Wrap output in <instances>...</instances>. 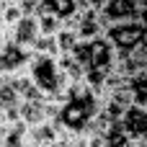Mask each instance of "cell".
<instances>
[{"label":"cell","mask_w":147,"mask_h":147,"mask_svg":"<svg viewBox=\"0 0 147 147\" xmlns=\"http://www.w3.org/2000/svg\"><path fill=\"white\" fill-rule=\"evenodd\" d=\"M96 111H98V93L85 80H75L59 96V109H57L54 124L62 132L80 134L90 124V119L96 116Z\"/></svg>","instance_id":"cell-1"},{"label":"cell","mask_w":147,"mask_h":147,"mask_svg":"<svg viewBox=\"0 0 147 147\" xmlns=\"http://www.w3.org/2000/svg\"><path fill=\"white\" fill-rule=\"evenodd\" d=\"M0 3H3V0H0Z\"/></svg>","instance_id":"cell-16"},{"label":"cell","mask_w":147,"mask_h":147,"mask_svg":"<svg viewBox=\"0 0 147 147\" xmlns=\"http://www.w3.org/2000/svg\"><path fill=\"white\" fill-rule=\"evenodd\" d=\"M127 88L132 93V103L147 106V70H140L127 78Z\"/></svg>","instance_id":"cell-11"},{"label":"cell","mask_w":147,"mask_h":147,"mask_svg":"<svg viewBox=\"0 0 147 147\" xmlns=\"http://www.w3.org/2000/svg\"><path fill=\"white\" fill-rule=\"evenodd\" d=\"M26 75L31 78L34 88L41 96H47V98H57L59 101L62 90L67 88V80L62 78V72L57 67V57H52V54L31 52L28 65H26Z\"/></svg>","instance_id":"cell-2"},{"label":"cell","mask_w":147,"mask_h":147,"mask_svg":"<svg viewBox=\"0 0 147 147\" xmlns=\"http://www.w3.org/2000/svg\"><path fill=\"white\" fill-rule=\"evenodd\" d=\"M59 129L54 121H39L26 127V145H57Z\"/></svg>","instance_id":"cell-9"},{"label":"cell","mask_w":147,"mask_h":147,"mask_svg":"<svg viewBox=\"0 0 147 147\" xmlns=\"http://www.w3.org/2000/svg\"><path fill=\"white\" fill-rule=\"evenodd\" d=\"M119 127L127 132L129 147H147V106L129 103L119 116Z\"/></svg>","instance_id":"cell-5"},{"label":"cell","mask_w":147,"mask_h":147,"mask_svg":"<svg viewBox=\"0 0 147 147\" xmlns=\"http://www.w3.org/2000/svg\"><path fill=\"white\" fill-rule=\"evenodd\" d=\"M116 65V49L109 44V39L103 34L90 39V67L88 70H101V72H111Z\"/></svg>","instance_id":"cell-8"},{"label":"cell","mask_w":147,"mask_h":147,"mask_svg":"<svg viewBox=\"0 0 147 147\" xmlns=\"http://www.w3.org/2000/svg\"><path fill=\"white\" fill-rule=\"evenodd\" d=\"M28 57H31V49H26V47L16 44L5 36V41L0 44V75L23 72L28 65Z\"/></svg>","instance_id":"cell-6"},{"label":"cell","mask_w":147,"mask_h":147,"mask_svg":"<svg viewBox=\"0 0 147 147\" xmlns=\"http://www.w3.org/2000/svg\"><path fill=\"white\" fill-rule=\"evenodd\" d=\"M36 8L49 10V13H54L57 18L67 21V18H70V16H75L80 8H88V3H85V0H39V3H36Z\"/></svg>","instance_id":"cell-10"},{"label":"cell","mask_w":147,"mask_h":147,"mask_svg":"<svg viewBox=\"0 0 147 147\" xmlns=\"http://www.w3.org/2000/svg\"><path fill=\"white\" fill-rule=\"evenodd\" d=\"M96 10L103 28L119 21H147V5H140L137 0H103Z\"/></svg>","instance_id":"cell-4"},{"label":"cell","mask_w":147,"mask_h":147,"mask_svg":"<svg viewBox=\"0 0 147 147\" xmlns=\"http://www.w3.org/2000/svg\"><path fill=\"white\" fill-rule=\"evenodd\" d=\"M5 41V28H0V44Z\"/></svg>","instance_id":"cell-14"},{"label":"cell","mask_w":147,"mask_h":147,"mask_svg":"<svg viewBox=\"0 0 147 147\" xmlns=\"http://www.w3.org/2000/svg\"><path fill=\"white\" fill-rule=\"evenodd\" d=\"M39 34L41 31H39V23H36V16L34 13H23L18 21H13L10 26H5V36L10 41H16V44L26 47V49L34 47V41H36Z\"/></svg>","instance_id":"cell-7"},{"label":"cell","mask_w":147,"mask_h":147,"mask_svg":"<svg viewBox=\"0 0 147 147\" xmlns=\"http://www.w3.org/2000/svg\"><path fill=\"white\" fill-rule=\"evenodd\" d=\"M85 3H88V5H90V8H98V5H101V3H103V0H85Z\"/></svg>","instance_id":"cell-13"},{"label":"cell","mask_w":147,"mask_h":147,"mask_svg":"<svg viewBox=\"0 0 147 147\" xmlns=\"http://www.w3.org/2000/svg\"><path fill=\"white\" fill-rule=\"evenodd\" d=\"M34 16H36V23H39V31H41V34H57V31L62 28V18H57V16L49 13V10L36 8Z\"/></svg>","instance_id":"cell-12"},{"label":"cell","mask_w":147,"mask_h":147,"mask_svg":"<svg viewBox=\"0 0 147 147\" xmlns=\"http://www.w3.org/2000/svg\"><path fill=\"white\" fill-rule=\"evenodd\" d=\"M137 3H140V5H147V0H137Z\"/></svg>","instance_id":"cell-15"},{"label":"cell","mask_w":147,"mask_h":147,"mask_svg":"<svg viewBox=\"0 0 147 147\" xmlns=\"http://www.w3.org/2000/svg\"><path fill=\"white\" fill-rule=\"evenodd\" d=\"M103 36L109 39V44L116 49V57L129 54L132 49L147 44V21H119V23H109L103 28Z\"/></svg>","instance_id":"cell-3"}]
</instances>
